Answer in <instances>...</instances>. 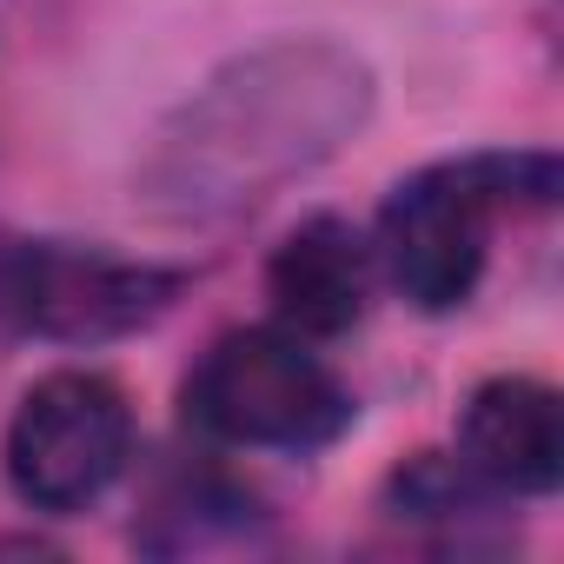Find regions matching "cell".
Segmentation results:
<instances>
[{
  "label": "cell",
  "instance_id": "1",
  "mask_svg": "<svg viewBox=\"0 0 564 564\" xmlns=\"http://www.w3.org/2000/svg\"><path fill=\"white\" fill-rule=\"evenodd\" d=\"M366 67L339 47H272L219 74L147 166V199L180 219L239 213L326 160L366 120Z\"/></svg>",
  "mask_w": 564,
  "mask_h": 564
},
{
  "label": "cell",
  "instance_id": "2",
  "mask_svg": "<svg viewBox=\"0 0 564 564\" xmlns=\"http://www.w3.org/2000/svg\"><path fill=\"white\" fill-rule=\"evenodd\" d=\"M511 199L551 206L557 160L551 153H478V160H445V166L399 180L392 199L379 206V259L392 272V286L425 313L465 306L485 272L491 213H505Z\"/></svg>",
  "mask_w": 564,
  "mask_h": 564
},
{
  "label": "cell",
  "instance_id": "3",
  "mask_svg": "<svg viewBox=\"0 0 564 564\" xmlns=\"http://www.w3.org/2000/svg\"><path fill=\"white\" fill-rule=\"evenodd\" d=\"M186 412H193V425H206L226 445L313 452L346 432L352 399L300 333L246 326V333H226L199 359V372L186 386Z\"/></svg>",
  "mask_w": 564,
  "mask_h": 564
},
{
  "label": "cell",
  "instance_id": "4",
  "mask_svg": "<svg viewBox=\"0 0 564 564\" xmlns=\"http://www.w3.org/2000/svg\"><path fill=\"white\" fill-rule=\"evenodd\" d=\"M180 286H186V272H166V265L0 239V326L34 333V339L100 346V339L140 333L173 306Z\"/></svg>",
  "mask_w": 564,
  "mask_h": 564
},
{
  "label": "cell",
  "instance_id": "5",
  "mask_svg": "<svg viewBox=\"0 0 564 564\" xmlns=\"http://www.w3.org/2000/svg\"><path fill=\"white\" fill-rule=\"evenodd\" d=\"M133 452L127 392L100 372H47L8 425V478L34 511L94 505Z\"/></svg>",
  "mask_w": 564,
  "mask_h": 564
},
{
  "label": "cell",
  "instance_id": "6",
  "mask_svg": "<svg viewBox=\"0 0 564 564\" xmlns=\"http://www.w3.org/2000/svg\"><path fill=\"white\" fill-rule=\"evenodd\" d=\"M458 465L498 498H544L564 478V405L538 379H485L458 412Z\"/></svg>",
  "mask_w": 564,
  "mask_h": 564
},
{
  "label": "cell",
  "instance_id": "7",
  "mask_svg": "<svg viewBox=\"0 0 564 564\" xmlns=\"http://www.w3.org/2000/svg\"><path fill=\"white\" fill-rule=\"evenodd\" d=\"M265 293H272V313H279V326H286V333H300V339H339L366 313L372 246L346 219L319 213V219H306L286 246L272 252Z\"/></svg>",
  "mask_w": 564,
  "mask_h": 564
}]
</instances>
